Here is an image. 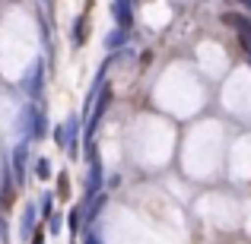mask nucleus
Here are the masks:
<instances>
[{
  "instance_id": "obj_1",
  "label": "nucleus",
  "mask_w": 251,
  "mask_h": 244,
  "mask_svg": "<svg viewBox=\"0 0 251 244\" xmlns=\"http://www.w3.org/2000/svg\"><path fill=\"white\" fill-rule=\"evenodd\" d=\"M226 22H229V25H235V29H239L242 35H245L248 42H251V22H248V19H242V16H232V13H229V16H226Z\"/></svg>"
},
{
  "instance_id": "obj_2",
  "label": "nucleus",
  "mask_w": 251,
  "mask_h": 244,
  "mask_svg": "<svg viewBox=\"0 0 251 244\" xmlns=\"http://www.w3.org/2000/svg\"><path fill=\"white\" fill-rule=\"evenodd\" d=\"M245 3H248V6H251V0H245Z\"/></svg>"
}]
</instances>
